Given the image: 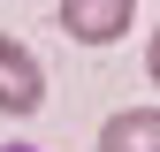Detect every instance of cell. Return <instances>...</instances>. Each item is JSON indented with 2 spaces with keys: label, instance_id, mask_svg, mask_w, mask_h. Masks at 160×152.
Here are the masks:
<instances>
[{
  "label": "cell",
  "instance_id": "277c9868",
  "mask_svg": "<svg viewBox=\"0 0 160 152\" xmlns=\"http://www.w3.org/2000/svg\"><path fill=\"white\" fill-rule=\"evenodd\" d=\"M145 76L160 84V31H152V46H145Z\"/></svg>",
  "mask_w": 160,
  "mask_h": 152
},
{
  "label": "cell",
  "instance_id": "5b68a950",
  "mask_svg": "<svg viewBox=\"0 0 160 152\" xmlns=\"http://www.w3.org/2000/svg\"><path fill=\"white\" fill-rule=\"evenodd\" d=\"M0 152H38V145H0Z\"/></svg>",
  "mask_w": 160,
  "mask_h": 152
},
{
  "label": "cell",
  "instance_id": "7a4b0ae2",
  "mask_svg": "<svg viewBox=\"0 0 160 152\" xmlns=\"http://www.w3.org/2000/svg\"><path fill=\"white\" fill-rule=\"evenodd\" d=\"M53 15H61V31H69V38H84V46H114V38L137 23L130 0H61Z\"/></svg>",
  "mask_w": 160,
  "mask_h": 152
},
{
  "label": "cell",
  "instance_id": "3957f363",
  "mask_svg": "<svg viewBox=\"0 0 160 152\" xmlns=\"http://www.w3.org/2000/svg\"><path fill=\"white\" fill-rule=\"evenodd\" d=\"M99 152H160V107H122V114H107Z\"/></svg>",
  "mask_w": 160,
  "mask_h": 152
},
{
  "label": "cell",
  "instance_id": "6da1fadb",
  "mask_svg": "<svg viewBox=\"0 0 160 152\" xmlns=\"http://www.w3.org/2000/svg\"><path fill=\"white\" fill-rule=\"evenodd\" d=\"M46 107V69L23 38L0 31V114H38Z\"/></svg>",
  "mask_w": 160,
  "mask_h": 152
}]
</instances>
